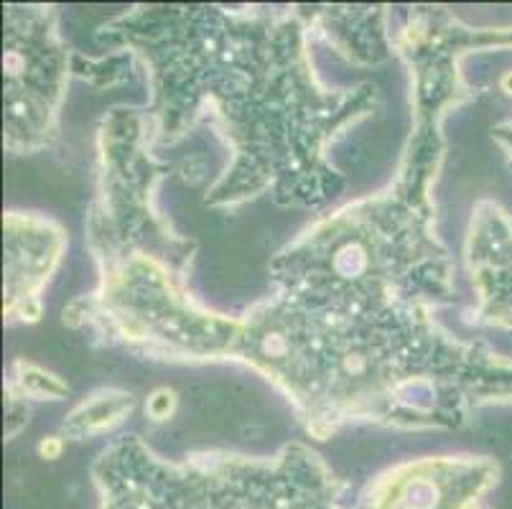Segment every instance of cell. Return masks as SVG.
<instances>
[{"label":"cell","instance_id":"cell-1","mask_svg":"<svg viewBox=\"0 0 512 509\" xmlns=\"http://www.w3.org/2000/svg\"><path fill=\"white\" fill-rule=\"evenodd\" d=\"M192 265L146 252L95 260L97 286L64 308V324L141 357L245 364L319 441L360 423L451 431L479 408L512 405V357L431 314L316 316L268 296L230 316L194 298Z\"/></svg>","mask_w":512,"mask_h":509},{"label":"cell","instance_id":"cell-2","mask_svg":"<svg viewBox=\"0 0 512 509\" xmlns=\"http://www.w3.org/2000/svg\"><path fill=\"white\" fill-rule=\"evenodd\" d=\"M304 6L138 3L97 28V44L146 77L141 105L153 146L209 128L230 151L204 189L212 209L268 196L276 207H327L344 174L332 146L375 115L370 82L329 87L314 72Z\"/></svg>","mask_w":512,"mask_h":509},{"label":"cell","instance_id":"cell-3","mask_svg":"<svg viewBox=\"0 0 512 509\" xmlns=\"http://www.w3.org/2000/svg\"><path fill=\"white\" fill-rule=\"evenodd\" d=\"M436 179L395 171L385 189L309 224L271 263V296L316 316L393 319L456 301Z\"/></svg>","mask_w":512,"mask_h":509},{"label":"cell","instance_id":"cell-4","mask_svg":"<svg viewBox=\"0 0 512 509\" xmlns=\"http://www.w3.org/2000/svg\"><path fill=\"white\" fill-rule=\"evenodd\" d=\"M90 471L100 509H344L339 476L301 441L273 456L207 451L174 461L123 436Z\"/></svg>","mask_w":512,"mask_h":509},{"label":"cell","instance_id":"cell-5","mask_svg":"<svg viewBox=\"0 0 512 509\" xmlns=\"http://www.w3.org/2000/svg\"><path fill=\"white\" fill-rule=\"evenodd\" d=\"M171 166L153 146L141 107L107 110L95 138V194L87 207L85 245L92 263L125 252L197 258V240L174 230L156 207Z\"/></svg>","mask_w":512,"mask_h":509},{"label":"cell","instance_id":"cell-6","mask_svg":"<svg viewBox=\"0 0 512 509\" xmlns=\"http://www.w3.org/2000/svg\"><path fill=\"white\" fill-rule=\"evenodd\" d=\"M390 49L411 77V133L398 166L439 174L446 118L479 95L464 79L462 62L469 54L512 51V23L469 26L444 6H416L398 31H390Z\"/></svg>","mask_w":512,"mask_h":509},{"label":"cell","instance_id":"cell-7","mask_svg":"<svg viewBox=\"0 0 512 509\" xmlns=\"http://www.w3.org/2000/svg\"><path fill=\"white\" fill-rule=\"evenodd\" d=\"M77 54L59 31V11L41 3L3 6V146L34 156L54 146Z\"/></svg>","mask_w":512,"mask_h":509},{"label":"cell","instance_id":"cell-8","mask_svg":"<svg viewBox=\"0 0 512 509\" xmlns=\"http://www.w3.org/2000/svg\"><path fill=\"white\" fill-rule=\"evenodd\" d=\"M497 482L500 464L490 456H421L380 471L360 509H482Z\"/></svg>","mask_w":512,"mask_h":509},{"label":"cell","instance_id":"cell-9","mask_svg":"<svg viewBox=\"0 0 512 509\" xmlns=\"http://www.w3.org/2000/svg\"><path fill=\"white\" fill-rule=\"evenodd\" d=\"M67 250L59 222L11 209L3 217V316L6 324H36L44 314V291Z\"/></svg>","mask_w":512,"mask_h":509},{"label":"cell","instance_id":"cell-10","mask_svg":"<svg viewBox=\"0 0 512 509\" xmlns=\"http://www.w3.org/2000/svg\"><path fill=\"white\" fill-rule=\"evenodd\" d=\"M464 268L474 296L467 324L512 336V214L492 199L472 209Z\"/></svg>","mask_w":512,"mask_h":509},{"label":"cell","instance_id":"cell-11","mask_svg":"<svg viewBox=\"0 0 512 509\" xmlns=\"http://www.w3.org/2000/svg\"><path fill=\"white\" fill-rule=\"evenodd\" d=\"M311 31L327 41L339 56L360 67L383 64L390 49L385 6H304Z\"/></svg>","mask_w":512,"mask_h":509},{"label":"cell","instance_id":"cell-12","mask_svg":"<svg viewBox=\"0 0 512 509\" xmlns=\"http://www.w3.org/2000/svg\"><path fill=\"white\" fill-rule=\"evenodd\" d=\"M136 405V398L125 390H115V387H102L95 390L90 398H85L72 413L64 418L59 436L72 438V441H82V438L102 436V433L113 431L130 415Z\"/></svg>","mask_w":512,"mask_h":509},{"label":"cell","instance_id":"cell-13","mask_svg":"<svg viewBox=\"0 0 512 509\" xmlns=\"http://www.w3.org/2000/svg\"><path fill=\"white\" fill-rule=\"evenodd\" d=\"M69 395V387L62 377L44 370L31 359H16L8 367L6 398L8 408H26L29 400H62Z\"/></svg>","mask_w":512,"mask_h":509},{"label":"cell","instance_id":"cell-14","mask_svg":"<svg viewBox=\"0 0 512 509\" xmlns=\"http://www.w3.org/2000/svg\"><path fill=\"white\" fill-rule=\"evenodd\" d=\"M492 140H495L497 146L507 153V158L512 161V120H502L492 128Z\"/></svg>","mask_w":512,"mask_h":509}]
</instances>
